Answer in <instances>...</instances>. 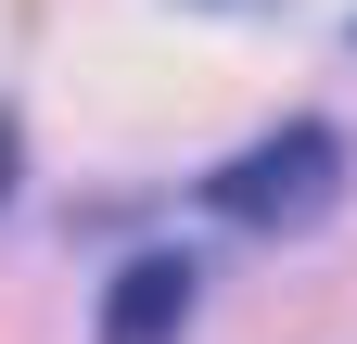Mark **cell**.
<instances>
[{
  "label": "cell",
  "mask_w": 357,
  "mask_h": 344,
  "mask_svg": "<svg viewBox=\"0 0 357 344\" xmlns=\"http://www.w3.org/2000/svg\"><path fill=\"white\" fill-rule=\"evenodd\" d=\"M0 179H13V115H0Z\"/></svg>",
  "instance_id": "3"
},
{
  "label": "cell",
  "mask_w": 357,
  "mask_h": 344,
  "mask_svg": "<svg viewBox=\"0 0 357 344\" xmlns=\"http://www.w3.org/2000/svg\"><path fill=\"white\" fill-rule=\"evenodd\" d=\"M217 13H255V0H217Z\"/></svg>",
  "instance_id": "4"
},
{
  "label": "cell",
  "mask_w": 357,
  "mask_h": 344,
  "mask_svg": "<svg viewBox=\"0 0 357 344\" xmlns=\"http://www.w3.org/2000/svg\"><path fill=\"white\" fill-rule=\"evenodd\" d=\"M178 319H192V255H128L102 293V344H178Z\"/></svg>",
  "instance_id": "2"
},
{
  "label": "cell",
  "mask_w": 357,
  "mask_h": 344,
  "mask_svg": "<svg viewBox=\"0 0 357 344\" xmlns=\"http://www.w3.org/2000/svg\"><path fill=\"white\" fill-rule=\"evenodd\" d=\"M204 204H217L230 230H319L332 204H344V127H332V115H294V127H268L255 153L204 166Z\"/></svg>",
  "instance_id": "1"
}]
</instances>
